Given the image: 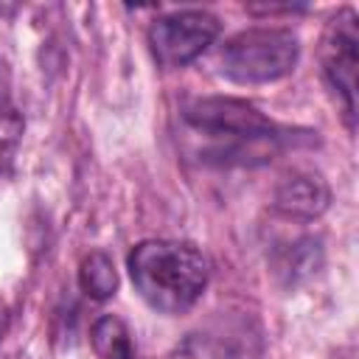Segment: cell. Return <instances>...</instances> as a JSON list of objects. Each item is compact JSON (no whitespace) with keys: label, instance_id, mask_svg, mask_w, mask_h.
Wrapping results in <instances>:
<instances>
[{"label":"cell","instance_id":"cell-9","mask_svg":"<svg viewBox=\"0 0 359 359\" xmlns=\"http://www.w3.org/2000/svg\"><path fill=\"white\" fill-rule=\"evenodd\" d=\"M20 135H22V118L11 107V101L3 90V81H0V168H3V163L11 160Z\"/></svg>","mask_w":359,"mask_h":359},{"label":"cell","instance_id":"cell-5","mask_svg":"<svg viewBox=\"0 0 359 359\" xmlns=\"http://www.w3.org/2000/svg\"><path fill=\"white\" fill-rule=\"evenodd\" d=\"M219 31L222 22L216 14L202 8H185L151 20L146 39L160 67H185L216 42Z\"/></svg>","mask_w":359,"mask_h":359},{"label":"cell","instance_id":"cell-7","mask_svg":"<svg viewBox=\"0 0 359 359\" xmlns=\"http://www.w3.org/2000/svg\"><path fill=\"white\" fill-rule=\"evenodd\" d=\"M90 342L98 359H137L132 331L115 314H101L90 328Z\"/></svg>","mask_w":359,"mask_h":359},{"label":"cell","instance_id":"cell-6","mask_svg":"<svg viewBox=\"0 0 359 359\" xmlns=\"http://www.w3.org/2000/svg\"><path fill=\"white\" fill-rule=\"evenodd\" d=\"M331 205V188L317 171H292L286 174L272 196V210L286 219L311 222L323 216Z\"/></svg>","mask_w":359,"mask_h":359},{"label":"cell","instance_id":"cell-4","mask_svg":"<svg viewBox=\"0 0 359 359\" xmlns=\"http://www.w3.org/2000/svg\"><path fill=\"white\" fill-rule=\"evenodd\" d=\"M359 17L351 6L339 8L323 31L320 39V67L328 90L334 93L345 126H356V65H359Z\"/></svg>","mask_w":359,"mask_h":359},{"label":"cell","instance_id":"cell-10","mask_svg":"<svg viewBox=\"0 0 359 359\" xmlns=\"http://www.w3.org/2000/svg\"><path fill=\"white\" fill-rule=\"evenodd\" d=\"M8 306L0 300V342H3V337H6V331H8Z\"/></svg>","mask_w":359,"mask_h":359},{"label":"cell","instance_id":"cell-1","mask_svg":"<svg viewBox=\"0 0 359 359\" xmlns=\"http://www.w3.org/2000/svg\"><path fill=\"white\" fill-rule=\"evenodd\" d=\"M180 118L191 154L205 165H266L292 143V132L286 126L269 121L244 98H194L182 107Z\"/></svg>","mask_w":359,"mask_h":359},{"label":"cell","instance_id":"cell-2","mask_svg":"<svg viewBox=\"0 0 359 359\" xmlns=\"http://www.w3.org/2000/svg\"><path fill=\"white\" fill-rule=\"evenodd\" d=\"M126 269L135 292L160 314H185L194 309L210 278L208 255L188 241L171 238L137 241L126 255Z\"/></svg>","mask_w":359,"mask_h":359},{"label":"cell","instance_id":"cell-3","mask_svg":"<svg viewBox=\"0 0 359 359\" xmlns=\"http://www.w3.org/2000/svg\"><path fill=\"white\" fill-rule=\"evenodd\" d=\"M300 39L292 28L255 25L233 34L219 48V73L236 84H269L294 70Z\"/></svg>","mask_w":359,"mask_h":359},{"label":"cell","instance_id":"cell-8","mask_svg":"<svg viewBox=\"0 0 359 359\" xmlns=\"http://www.w3.org/2000/svg\"><path fill=\"white\" fill-rule=\"evenodd\" d=\"M79 286L93 300H109L118 289V269L112 258L101 250L90 252L79 266Z\"/></svg>","mask_w":359,"mask_h":359}]
</instances>
